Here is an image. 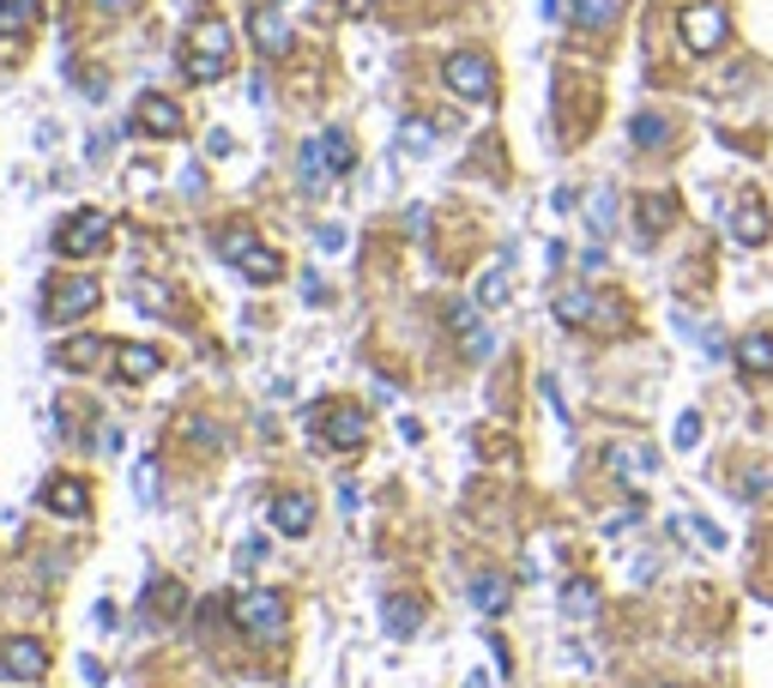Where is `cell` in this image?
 <instances>
[{
	"label": "cell",
	"instance_id": "obj_7",
	"mask_svg": "<svg viewBox=\"0 0 773 688\" xmlns=\"http://www.w3.org/2000/svg\"><path fill=\"white\" fill-rule=\"evenodd\" d=\"M677 31H683V43H689L695 55H713V49H725V37H732V19H725V7L701 0V7H683Z\"/></svg>",
	"mask_w": 773,
	"mask_h": 688
},
{
	"label": "cell",
	"instance_id": "obj_2",
	"mask_svg": "<svg viewBox=\"0 0 773 688\" xmlns=\"http://www.w3.org/2000/svg\"><path fill=\"white\" fill-rule=\"evenodd\" d=\"M351 164H357L351 133H339V128L315 133V140L297 152V176H302V188H309V194H327L339 176H351Z\"/></svg>",
	"mask_w": 773,
	"mask_h": 688
},
{
	"label": "cell",
	"instance_id": "obj_27",
	"mask_svg": "<svg viewBox=\"0 0 773 688\" xmlns=\"http://www.w3.org/2000/svg\"><path fill=\"white\" fill-rule=\"evenodd\" d=\"M496 302H508V261H496L478 278V309H496Z\"/></svg>",
	"mask_w": 773,
	"mask_h": 688
},
{
	"label": "cell",
	"instance_id": "obj_13",
	"mask_svg": "<svg viewBox=\"0 0 773 688\" xmlns=\"http://www.w3.org/2000/svg\"><path fill=\"white\" fill-rule=\"evenodd\" d=\"M249 37H254V49H261L266 61H285V55H290V19L278 13V7H254V13H249Z\"/></svg>",
	"mask_w": 773,
	"mask_h": 688
},
{
	"label": "cell",
	"instance_id": "obj_29",
	"mask_svg": "<svg viewBox=\"0 0 773 688\" xmlns=\"http://www.w3.org/2000/svg\"><path fill=\"white\" fill-rule=\"evenodd\" d=\"M587 218H592V230H599V236L616 224V194H611V188H599V194L587 200Z\"/></svg>",
	"mask_w": 773,
	"mask_h": 688
},
{
	"label": "cell",
	"instance_id": "obj_33",
	"mask_svg": "<svg viewBox=\"0 0 773 688\" xmlns=\"http://www.w3.org/2000/svg\"><path fill=\"white\" fill-rule=\"evenodd\" d=\"M671 442H677L683 454H689V447L701 442V411H683V417H677V435H671Z\"/></svg>",
	"mask_w": 773,
	"mask_h": 688
},
{
	"label": "cell",
	"instance_id": "obj_16",
	"mask_svg": "<svg viewBox=\"0 0 773 688\" xmlns=\"http://www.w3.org/2000/svg\"><path fill=\"white\" fill-rule=\"evenodd\" d=\"M556 321L563 326H592V321H611L616 326V309H604L599 297H592V290H563V297H556Z\"/></svg>",
	"mask_w": 773,
	"mask_h": 688
},
{
	"label": "cell",
	"instance_id": "obj_20",
	"mask_svg": "<svg viewBox=\"0 0 773 688\" xmlns=\"http://www.w3.org/2000/svg\"><path fill=\"white\" fill-rule=\"evenodd\" d=\"M737 369H744V375H773V333L737 338Z\"/></svg>",
	"mask_w": 773,
	"mask_h": 688
},
{
	"label": "cell",
	"instance_id": "obj_1",
	"mask_svg": "<svg viewBox=\"0 0 773 688\" xmlns=\"http://www.w3.org/2000/svg\"><path fill=\"white\" fill-rule=\"evenodd\" d=\"M230 61H237L230 25H224L218 13H200L194 25H188V43H182V73L194 79V85H212V79L230 73Z\"/></svg>",
	"mask_w": 773,
	"mask_h": 688
},
{
	"label": "cell",
	"instance_id": "obj_35",
	"mask_svg": "<svg viewBox=\"0 0 773 688\" xmlns=\"http://www.w3.org/2000/svg\"><path fill=\"white\" fill-rule=\"evenodd\" d=\"M406 145H411V152H423V145H430V128H423V121H406Z\"/></svg>",
	"mask_w": 773,
	"mask_h": 688
},
{
	"label": "cell",
	"instance_id": "obj_18",
	"mask_svg": "<svg viewBox=\"0 0 773 688\" xmlns=\"http://www.w3.org/2000/svg\"><path fill=\"white\" fill-rule=\"evenodd\" d=\"M43 507H49V514H85V507H92V483H85V478L43 483Z\"/></svg>",
	"mask_w": 773,
	"mask_h": 688
},
{
	"label": "cell",
	"instance_id": "obj_19",
	"mask_svg": "<svg viewBox=\"0 0 773 688\" xmlns=\"http://www.w3.org/2000/svg\"><path fill=\"white\" fill-rule=\"evenodd\" d=\"M164 369V357L152 351V345H116V375L128 381V387H140V381H152Z\"/></svg>",
	"mask_w": 773,
	"mask_h": 688
},
{
	"label": "cell",
	"instance_id": "obj_14",
	"mask_svg": "<svg viewBox=\"0 0 773 688\" xmlns=\"http://www.w3.org/2000/svg\"><path fill=\"white\" fill-rule=\"evenodd\" d=\"M273 526L285 538H302V532H315V495L309 490H285L273 502Z\"/></svg>",
	"mask_w": 773,
	"mask_h": 688
},
{
	"label": "cell",
	"instance_id": "obj_5",
	"mask_svg": "<svg viewBox=\"0 0 773 688\" xmlns=\"http://www.w3.org/2000/svg\"><path fill=\"white\" fill-rule=\"evenodd\" d=\"M218 254H224L230 266H242V273H249L254 285H273V278L285 273V261H278L273 248H261V242H254V230H249V224H230V230L218 236Z\"/></svg>",
	"mask_w": 773,
	"mask_h": 688
},
{
	"label": "cell",
	"instance_id": "obj_30",
	"mask_svg": "<svg viewBox=\"0 0 773 688\" xmlns=\"http://www.w3.org/2000/svg\"><path fill=\"white\" fill-rule=\"evenodd\" d=\"M629 133H635V145H665L671 140V121L665 116H635Z\"/></svg>",
	"mask_w": 773,
	"mask_h": 688
},
{
	"label": "cell",
	"instance_id": "obj_34",
	"mask_svg": "<svg viewBox=\"0 0 773 688\" xmlns=\"http://www.w3.org/2000/svg\"><path fill=\"white\" fill-rule=\"evenodd\" d=\"M97 13H109V19H128V13H140V0H92Z\"/></svg>",
	"mask_w": 773,
	"mask_h": 688
},
{
	"label": "cell",
	"instance_id": "obj_31",
	"mask_svg": "<svg viewBox=\"0 0 773 688\" xmlns=\"http://www.w3.org/2000/svg\"><path fill=\"white\" fill-rule=\"evenodd\" d=\"M133 302H140V309H152V314H176V309H170V290H164V285H145V278H140V290H133Z\"/></svg>",
	"mask_w": 773,
	"mask_h": 688
},
{
	"label": "cell",
	"instance_id": "obj_10",
	"mask_svg": "<svg viewBox=\"0 0 773 688\" xmlns=\"http://www.w3.org/2000/svg\"><path fill=\"white\" fill-rule=\"evenodd\" d=\"M604 471H611L623 490H653L659 459H653V447H641V442H611L604 447Z\"/></svg>",
	"mask_w": 773,
	"mask_h": 688
},
{
	"label": "cell",
	"instance_id": "obj_9",
	"mask_svg": "<svg viewBox=\"0 0 773 688\" xmlns=\"http://www.w3.org/2000/svg\"><path fill=\"white\" fill-rule=\"evenodd\" d=\"M43 671H49V647H43V640H31V635L0 640V683L25 688V683H37Z\"/></svg>",
	"mask_w": 773,
	"mask_h": 688
},
{
	"label": "cell",
	"instance_id": "obj_6",
	"mask_svg": "<svg viewBox=\"0 0 773 688\" xmlns=\"http://www.w3.org/2000/svg\"><path fill=\"white\" fill-rule=\"evenodd\" d=\"M442 79H447V92H454V97H466V104H490V97H496V67H490L478 49H459V55H447Z\"/></svg>",
	"mask_w": 773,
	"mask_h": 688
},
{
	"label": "cell",
	"instance_id": "obj_26",
	"mask_svg": "<svg viewBox=\"0 0 773 688\" xmlns=\"http://www.w3.org/2000/svg\"><path fill=\"white\" fill-rule=\"evenodd\" d=\"M616 13H623V0H575V19H580L587 31L616 25Z\"/></svg>",
	"mask_w": 773,
	"mask_h": 688
},
{
	"label": "cell",
	"instance_id": "obj_21",
	"mask_svg": "<svg viewBox=\"0 0 773 688\" xmlns=\"http://www.w3.org/2000/svg\"><path fill=\"white\" fill-rule=\"evenodd\" d=\"M508 598H514V586L502 580V574H478V580H472V604H478V611L502 616V611H508Z\"/></svg>",
	"mask_w": 773,
	"mask_h": 688
},
{
	"label": "cell",
	"instance_id": "obj_25",
	"mask_svg": "<svg viewBox=\"0 0 773 688\" xmlns=\"http://www.w3.org/2000/svg\"><path fill=\"white\" fill-rule=\"evenodd\" d=\"M43 19V0H0V31H31Z\"/></svg>",
	"mask_w": 773,
	"mask_h": 688
},
{
	"label": "cell",
	"instance_id": "obj_24",
	"mask_svg": "<svg viewBox=\"0 0 773 688\" xmlns=\"http://www.w3.org/2000/svg\"><path fill=\"white\" fill-rule=\"evenodd\" d=\"M635 218H641V230H647V236H659V230H665L671 218H677V200H671V194H647Z\"/></svg>",
	"mask_w": 773,
	"mask_h": 688
},
{
	"label": "cell",
	"instance_id": "obj_36",
	"mask_svg": "<svg viewBox=\"0 0 773 688\" xmlns=\"http://www.w3.org/2000/svg\"><path fill=\"white\" fill-rule=\"evenodd\" d=\"M544 13H551V19H563V13H568V0H544Z\"/></svg>",
	"mask_w": 773,
	"mask_h": 688
},
{
	"label": "cell",
	"instance_id": "obj_28",
	"mask_svg": "<svg viewBox=\"0 0 773 688\" xmlns=\"http://www.w3.org/2000/svg\"><path fill=\"white\" fill-rule=\"evenodd\" d=\"M563 611H568V616H592V611H599V592H592V580H568V586H563Z\"/></svg>",
	"mask_w": 773,
	"mask_h": 688
},
{
	"label": "cell",
	"instance_id": "obj_8",
	"mask_svg": "<svg viewBox=\"0 0 773 688\" xmlns=\"http://www.w3.org/2000/svg\"><path fill=\"white\" fill-rule=\"evenodd\" d=\"M97 302H104L97 278H55V285H49V302H43V321L67 326V321H80V314H92Z\"/></svg>",
	"mask_w": 773,
	"mask_h": 688
},
{
	"label": "cell",
	"instance_id": "obj_3",
	"mask_svg": "<svg viewBox=\"0 0 773 688\" xmlns=\"http://www.w3.org/2000/svg\"><path fill=\"white\" fill-rule=\"evenodd\" d=\"M237 628H242L249 640H261V647L285 640V628H290V598L273 592V586H261V592H242V598H237Z\"/></svg>",
	"mask_w": 773,
	"mask_h": 688
},
{
	"label": "cell",
	"instance_id": "obj_12",
	"mask_svg": "<svg viewBox=\"0 0 773 688\" xmlns=\"http://www.w3.org/2000/svg\"><path fill=\"white\" fill-rule=\"evenodd\" d=\"M133 128L152 133V140H176V133L188 128V116H182V104H170L164 92H145L140 109H133Z\"/></svg>",
	"mask_w": 773,
	"mask_h": 688
},
{
	"label": "cell",
	"instance_id": "obj_15",
	"mask_svg": "<svg viewBox=\"0 0 773 688\" xmlns=\"http://www.w3.org/2000/svg\"><path fill=\"white\" fill-rule=\"evenodd\" d=\"M725 224H732V242H744V248H761V242L773 236V218H768V206H761L756 194H749V200H737V206H732V218H725Z\"/></svg>",
	"mask_w": 773,
	"mask_h": 688
},
{
	"label": "cell",
	"instance_id": "obj_23",
	"mask_svg": "<svg viewBox=\"0 0 773 688\" xmlns=\"http://www.w3.org/2000/svg\"><path fill=\"white\" fill-rule=\"evenodd\" d=\"M418 623H423V604H418V598H387V628H394L399 640L418 635Z\"/></svg>",
	"mask_w": 773,
	"mask_h": 688
},
{
	"label": "cell",
	"instance_id": "obj_17",
	"mask_svg": "<svg viewBox=\"0 0 773 688\" xmlns=\"http://www.w3.org/2000/svg\"><path fill=\"white\" fill-rule=\"evenodd\" d=\"M447 321H454V333H459V345H466V357H472V363H484V357L496 351V338H490V326H478L472 302H454V314H447Z\"/></svg>",
	"mask_w": 773,
	"mask_h": 688
},
{
	"label": "cell",
	"instance_id": "obj_4",
	"mask_svg": "<svg viewBox=\"0 0 773 688\" xmlns=\"http://www.w3.org/2000/svg\"><path fill=\"white\" fill-rule=\"evenodd\" d=\"M309 429H315V447H327V454H357L369 435V417L357 405H321L309 417Z\"/></svg>",
	"mask_w": 773,
	"mask_h": 688
},
{
	"label": "cell",
	"instance_id": "obj_11",
	"mask_svg": "<svg viewBox=\"0 0 773 688\" xmlns=\"http://www.w3.org/2000/svg\"><path fill=\"white\" fill-rule=\"evenodd\" d=\"M55 248H61L67 261H92V254L109 248V218L104 212H73V218L61 224V236H55Z\"/></svg>",
	"mask_w": 773,
	"mask_h": 688
},
{
	"label": "cell",
	"instance_id": "obj_32",
	"mask_svg": "<svg viewBox=\"0 0 773 688\" xmlns=\"http://www.w3.org/2000/svg\"><path fill=\"white\" fill-rule=\"evenodd\" d=\"M683 532H689V538H701V544H708V550H725V532H720V526H713V520H689V514H683Z\"/></svg>",
	"mask_w": 773,
	"mask_h": 688
},
{
	"label": "cell",
	"instance_id": "obj_22",
	"mask_svg": "<svg viewBox=\"0 0 773 688\" xmlns=\"http://www.w3.org/2000/svg\"><path fill=\"white\" fill-rule=\"evenodd\" d=\"M97 357H104V338H67L61 351H55V363L61 369H97Z\"/></svg>",
	"mask_w": 773,
	"mask_h": 688
}]
</instances>
